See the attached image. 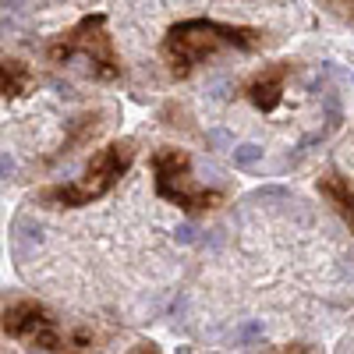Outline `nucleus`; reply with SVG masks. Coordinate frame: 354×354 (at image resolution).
<instances>
[{"instance_id": "obj_10", "label": "nucleus", "mask_w": 354, "mask_h": 354, "mask_svg": "<svg viewBox=\"0 0 354 354\" xmlns=\"http://www.w3.org/2000/svg\"><path fill=\"white\" fill-rule=\"evenodd\" d=\"M57 354H93V333H88L85 326H75L64 333V344Z\"/></svg>"}, {"instance_id": "obj_7", "label": "nucleus", "mask_w": 354, "mask_h": 354, "mask_svg": "<svg viewBox=\"0 0 354 354\" xmlns=\"http://www.w3.org/2000/svg\"><path fill=\"white\" fill-rule=\"evenodd\" d=\"M315 188H319L322 198L333 205V213L347 223V230L354 234V177H347L340 170H326L315 181Z\"/></svg>"}, {"instance_id": "obj_16", "label": "nucleus", "mask_w": 354, "mask_h": 354, "mask_svg": "<svg viewBox=\"0 0 354 354\" xmlns=\"http://www.w3.org/2000/svg\"><path fill=\"white\" fill-rule=\"evenodd\" d=\"M351 21H354V4H351Z\"/></svg>"}, {"instance_id": "obj_3", "label": "nucleus", "mask_w": 354, "mask_h": 354, "mask_svg": "<svg viewBox=\"0 0 354 354\" xmlns=\"http://www.w3.org/2000/svg\"><path fill=\"white\" fill-rule=\"evenodd\" d=\"M153 185L156 195L174 202L181 213L188 216H202V213H213L223 205V192L220 188H205L195 181V170H192V156L177 145H160L153 153Z\"/></svg>"}, {"instance_id": "obj_9", "label": "nucleus", "mask_w": 354, "mask_h": 354, "mask_svg": "<svg viewBox=\"0 0 354 354\" xmlns=\"http://www.w3.org/2000/svg\"><path fill=\"white\" fill-rule=\"evenodd\" d=\"M32 88V71L21 61H0V100H18Z\"/></svg>"}, {"instance_id": "obj_6", "label": "nucleus", "mask_w": 354, "mask_h": 354, "mask_svg": "<svg viewBox=\"0 0 354 354\" xmlns=\"http://www.w3.org/2000/svg\"><path fill=\"white\" fill-rule=\"evenodd\" d=\"M290 61H277V64H266L262 71H255L248 82H245V88H241V96L255 106V110H262V113H270V110H277L280 103H283V88H287V78H290Z\"/></svg>"}, {"instance_id": "obj_15", "label": "nucleus", "mask_w": 354, "mask_h": 354, "mask_svg": "<svg viewBox=\"0 0 354 354\" xmlns=\"http://www.w3.org/2000/svg\"><path fill=\"white\" fill-rule=\"evenodd\" d=\"M330 4H347V11H351V4H354V0H330Z\"/></svg>"}, {"instance_id": "obj_1", "label": "nucleus", "mask_w": 354, "mask_h": 354, "mask_svg": "<svg viewBox=\"0 0 354 354\" xmlns=\"http://www.w3.org/2000/svg\"><path fill=\"white\" fill-rule=\"evenodd\" d=\"M266 43V32L262 28H245V25H223V21H213V18H185L167 28L163 36V61L170 68L174 78H188L202 61L223 53V50H262Z\"/></svg>"}, {"instance_id": "obj_5", "label": "nucleus", "mask_w": 354, "mask_h": 354, "mask_svg": "<svg viewBox=\"0 0 354 354\" xmlns=\"http://www.w3.org/2000/svg\"><path fill=\"white\" fill-rule=\"evenodd\" d=\"M0 330L11 340H21L25 347L43 351V354H57L64 344V330L57 326L53 312L32 298H15L0 308Z\"/></svg>"}, {"instance_id": "obj_4", "label": "nucleus", "mask_w": 354, "mask_h": 354, "mask_svg": "<svg viewBox=\"0 0 354 354\" xmlns=\"http://www.w3.org/2000/svg\"><path fill=\"white\" fill-rule=\"evenodd\" d=\"M46 57L53 64H68V61H75V57H82V61L88 64V71H93L100 82H117L121 71H124L121 57H117V50H113V39L106 32L103 15H85L75 28H68V32H61L57 39H50Z\"/></svg>"}, {"instance_id": "obj_13", "label": "nucleus", "mask_w": 354, "mask_h": 354, "mask_svg": "<svg viewBox=\"0 0 354 354\" xmlns=\"http://www.w3.org/2000/svg\"><path fill=\"white\" fill-rule=\"evenodd\" d=\"M128 354H160V347H156L153 340H142V344H135V347H128Z\"/></svg>"}, {"instance_id": "obj_8", "label": "nucleus", "mask_w": 354, "mask_h": 354, "mask_svg": "<svg viewBox=\"0 0 354 354\" xmlns=\"http://www.w3.org/2000/svg\"><path fill=\"white\" fill-rule=\"evenodd\" d=\"M103 110H88V113H82V117H75L71 121V128H68V135H64V142H61V149L53 153V160H61V156H71L78 145H85L88 138H93L100 128H103Z\"/></svg>"}, {"instance_id": "obj_14", "label": "nucleus", "mask_w": 354, "mask_h": 354, "mask_svg": "<svg viewBox=\"0 0 354 354\" xmlns=\"http://www.w3.org/2000/svg\"><path fill=\"white\" fill-rule=\"evenodd\" d=\"M15 174V160L8 153H0V177H11Z\"/></svg>"}, {"instance_id": "obj_2", "label": "nucleus", "mask_w": 354, "mask_h": 354, "mask_svg": "<svg viewBox=\"0 0 354 354\" xmlns=\"http://www.w3.org/2000/svg\"><path fill=\"white\" fill-rule=\"evenodd\" d=\"M131 163H135V142L131 138H113V142L103 145V149L93 153V160L82 167V174L75 177V181L43 188L39 202L53 205V209H78V205H93L96 198L113 192V185L131 170Z\"/></svg>"}, {"instance_id": "obj_12", "label": "nucleus", "mask_w": 354, "mask_h": 354, "mask_svg": "<svg viewBox=\"0 0 354 354\" xmlns=\"http://www.w3.org/2000/svg\"><path fill=\"white\" fill-rule=\"evenodd\" d=\"M273 354H312V347H308V344H301V340H294V344H280Z\"/></svg>"}, {"instance_id": "obj_11", "label": "nucleus", "mask_w": 354, "mask_h": 354, "mask_svg": "<svg viewBox=\"0 0 354 354\" xmlns=\"http://www.w3.org/2000/svg\"><path fill=\"white\" fill-rule=\"evenodd\" d=\"M262 156V149H259V145H238V149H234V163H238V167H248V163H255Z\"/></svg>"}]
</instances>
